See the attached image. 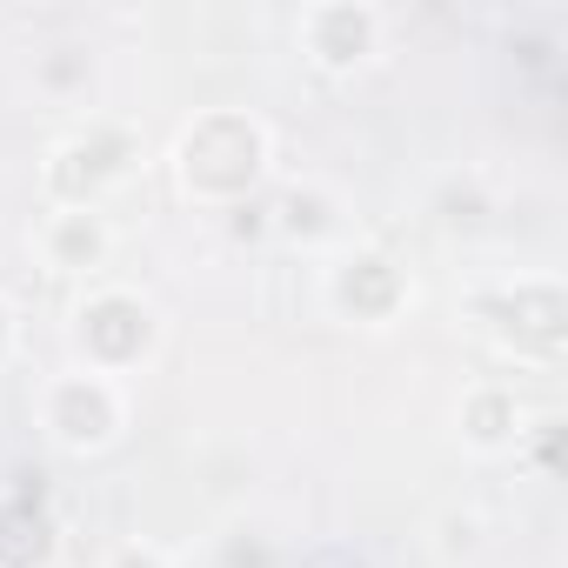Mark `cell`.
Returning <instances> with one entry per match:
<instances>
[{"label": "cell", "mask_w": 568, "mask_h": 568, "mask_svg": "<svg viewBox=\"0 0 568 568\" xmlns=\"http://www.w3.org/2000/svg\"><path fill=\"white\" fill-rule=\"evenodd\" d=\"M108 568H168V555L161 548H148V541H128V548H114V561Z\"/></svg>", "instance_id": "6"}, {"label": "cell", "mask_w": 568, "mask_h": 568, "mask_svg": "<svg viewBox=\"0 0 568 568\" xmlns=\"http://www.w3.org/2000/svg\"><path fill=\"white\" fill-rule=\"evenodd\" d=\"M8 348H14V308L0 302V362H8Z\"/></svg>", "instance_id": "7"}, {"label": "cell", "mask_w": 568, "mask_h": 568, "mask_svg": "<svg viewBox=\"0 0 568 568\" xmlns=\"http://www.w3.org/2000/svg\"><path fill=\"white\" fill-rule=\"evenodd\" d=\"M174 168H181V187L201 194V201H234L261 181L267 168V128L241 108H221V114H201L194 128H181L174 141Z\"/></svg>", "instance_id": "1"}, {"label": "cell", "mask_w": 568, "mask_h": 568, "mask_svg": "<svg viewBox=\"0 0 568 568\" xmlns=\"http://www.w3.org/2000/svg\"><path fill=\"white\" fill-rule=\"evenodd\" d=\"M128 422V402L114 388V375H94V368H74V375H54L41 388V428L68 448V455H94L121 435Z\"/></svg>", "instance_id": "2"}, {"label": "cell", "mask_w": 568, "mask_h": 568, "mask_svg": "<svg viewBox=\"0 0 568 568\" xmlns=\"http://www.w3.org/2000/svg\"><path fill=\"white\" fill-rule=\"evenodd\" d=\"M295 34H302V54L322 74H355L382 48V14L375 8H348V0H328V8H308L302 14Z\"/></svg>", "instance_id": "4"}, {"label": "cell", "mask_w": 568, "mask_h": 568, "mask_svg": "<svg viewBox=\"0 0 568 568\" xmlns=\"http://www.w3.org/2000/svg\"><path fill=\"white\" fill-rule=\"evenodd\" d=\"M108 247H114V234H108L101 207H54L48 227H41V254H48V267H61V274L101 267Z\"/></svg>", "instance_id": "5"}, {"label": "cell", "mask_w": 568, "mask_h": 568, "mask_svg": "<svg viewBox=\"0 0 568 568\" xmlns=\"http://www.w3.org/2000/svg\"><path fill=\"white\" fill-rule=\"evenodd\" d=\"M154 335H161L154 308H148L141 295H128V288H101V295L81 302V315H74V342H81V355H88L94 375L134 368V362L154 348Z\"/></svg>", "instance_id": "3"}]
</instances>
